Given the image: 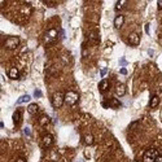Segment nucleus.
Instances as JSON below:
<instances>
[{"label": "nucleus", "instance_id": "obj_1", "mask_svg": "<svg viewBox=\"0 0 162 162\" xmlns=\"http://www.w3.org/2000/svg\"><path fill=\"white\" fill-rule=\"evenodd\" d=\"M20 43H21L20 38H17V36H9V38H7L5 41H4V47L9 51H13L20 45Z\"/></svg>", "mask_w": 162, "mask_h": 162}, {"label": "nucleus", "instance_id": "obj_2", "mask_svg": "<svg viewBox=\"0 0 162 162\" xmlns=\"http://www.w3.org/2000/svg\"><path fill=\"white\" fill-rule=\"evenodd\" d=\"M79 101V95L74 91H68L65 94V104L68 105H75Z\"/></svg>", "mask_w": 162, "mask_h": 162}, {"label": "nucleus", "instance_id": "obj_3", "mask_svg": "<svg viewBox=\"0 0 162 162\" xmlns=\"http://www.w3.org/2000/svg\"><path fill=\"white\" fill-rule=\"evenodd\" d=\"M65 103V95H62L61 92H55L52 96V105L55 109L61 108L62 104Z\"/></svg>", "mask_w": 162, "mask_h": 162}, {"label": "nucleus", "instance_id": "obj_4", "mask_svg": "<svg viewBox=\"0 0 162 162\" xmlns=\"http://www.w3.org/2000/svg\"><path fill=\"white\" fill-rule=\"evenodd\" d=\"M158 150L154 149V148H152V149H148L144 154V162H153L157 157H158Z\"/></svg>", "mask_w": 162, "mask_h": 162}, {"label": "nucleus", "instance_id": "obj_5", "mask_svg": "<svg viewBox=\"0 0 162 162\" xmlns=\"http://www.w3.org/2000/svg\"><path fill=\"white\" fill-rule=\"evenodd\" d=\"M56 39H57V31L55 29L48 30L47 34H45V36H44V41H45V43H52V41H55Z\"/></svg>", "mask_w": 162, "mask_h": 162}, {"label": "nucleus", "instance_id": "obj_6", "mask_svg": "<svg viewBox=\"0 0 162 162\" xmlns=\"http://www.w3.org/2000/svg\"><path fill=\"white\" fill-rule=\"evenodd\" d=\"M52 144H53V136L51 135V134L44 135L43 139H41V147L43 148H49Z\"/></svg>", "mask_w": 162, "mask_h": 162}, {"label": "nucleus", "instance_id": "obj_7", "mask_svg": "<svg viewBox=\"0 0 162 162\" xmlns=\"http://www.w3.org/2000/svg\"><path fill=\"white\" fill-rule=\"evenodd\" d=\"M128 43L130 45H139L140 43V36H139L137 32H131L128 35Z\"/></svg>", "mask_w": 162, "mask_h": 162}, {"label": "nucleus", "instance_id": "obj_8", "mask_svg": "<svg viewBox=\"0 0 162 162\" xmlns=\"http://www.w3.org/2000/svg\"><path fill=\"white\" fill-rule=\"evenodd\" d=\"M8 78L9 79H13V81H16L20 78V71H18V69L17 68H11V69H8Z\"/></svg>", "mask_w": 162, "mask_h": 162}, {"label": "nucleus", "instance_id": "obj_9", "mask_svg": "<svg viewBox=\"0 0 162 162\" xmlns=\"http://www.w3.org/2000/svg\"><path fill=\"white\" fill-rule=\"evenodd\" d=\"M124 24V16L123 15H118L114 18V27L115 29H121Z\"/></svg>", "mask_w": 162, "mask_h": 162}, {"label": "nucleus", "instance_id": "obj_10", "mask_svg": "<svg viewBox=\"0 0 162 162\" xmlns=\"http://www.w3.org/2000/svg\"><path fill=\"white\" fill-rule=\"evenodd\" d=\"M115 94H117V96H124V94H126V86L123 84V83H119V84L115 87Z\"/></svg>", "mask_w": 162, "mask_h": 162}, {"label": "nucleus", "instance_id": "obj_11", "mask_svg": "<svg viewBox=\"0 0 162 162\" xmlns=\"http://www.w3.org/2000/svg\"><path fill=\"white\" fill-rule=\"evenodd\" d=\"M109 90V81H106V79H103L100 83H99V91L100 92H106Z\"/></svg>", "mask_w": 162, "mask_h": 162}, {"label": "nucleus", "instance_id": "obj_12", "mask_svg": "<svg viewBox=\"0 0 162 162\" xmlns=\"http://www.w3.org/2000/svg\"><path fill=\"white\" fill-rule=\"evenodd\" d=\"M13 123L15 124H20L21 122V119H22V113H21V110L20 109H17L15 113H13Z\"/></svg>", "mask_w": 162, "mask_h": 162}, {"label": "nucleus", "instance_id": "obj_13", "mask_svg": "<svg viewBox=\"0 0 162 162\" xmlns=\"http://www.w3.org/2000/svg\"><path fill=\"white\" fill-rule=\"evenodd\" d=\"M27 112H29L30 114H36L39 112V105L35 104V103L29 104V106H27Z\"/></svg>", "mask_w": 162, "mask_h": 162}, {"label": "nucleus", "instance_id": "obj_14", "mask_svg": "<svg viewBox=\"0 0 162 162\" xmlns=\"http://www.w3.org/2000/svg\"><path fill=\"white\" fill-rule=\"evenodd\" d=\"M158 104H160V97L157 96V95H153L150 97V101H149V106L152 109L153 108H157L158 106Z\"/></svg>", "mask_w": 162, "mask_h": 162}, {"label": "nucleus", "instance_id": "obj_15", "mask_svg": "<svg viewBox=\"0 0 162 162\" xmlns=\"http://www.w3.org/2000/svg\"><path fill=\"white\" fill-rule=\"evenodd\" d=\"M51 122V119L48 115H40V118H39V123L41 124V126H47V124H49Z\"/></svg>", "mask_w": 162, "mask_h": 162}, {"label": "nucleus", "instance_id": "obj_16", "mask_svg": "<svg viewBox=\"0 0 162 162\" xmlns=\"http://www.w3.org/2000/svg\"><path fill=\"white\" fill-rule=\"evenodd\" d=\"M88 39H90L91 43H94V44L99 43V35H97L96 32H91V34L88 35Z\"/></svg>", "mask_w": 162, "mask_h": 162}, {"label": "nucleus", "instance_id": "obj_17", "mask_svg": "<svg viewBox=\"0 0 162 162\" xmlns=\"http://www.w3.org/2000/svg\"><path fill=\"white\" fill-rule=\"evenodd\" d=\"M108 105L112 106V108H119V106H121V103H119L117 99H110L108 101Z\"/></svg>", "mask_w": 162, "mask_h": 162}, {"label": "nucleus", "instance_id": "obj_18", "mask_svg": "<svg viewBox=\"0 0 162 162\" xmlns=\"http://www.w3.org/2000/svg\"><path fill=\"white\" fill-rule=\"evenodd\" d=\"M94 141H95V139H94V136H92L91 134H88V135L84 136V143H86V145H92V144H94Z\"/></svg>", "mask_w": 162, "mask_h": 162}, {"label": "nucleus", "instance_id": "obj_19", "mask_svg": "<svg viewBox=\"0 0 162 162\" xmlns=\"http://www.w3.org/2000/svg\"><path fill=\"white\" fill-rule=\"evenodd\" d=\"M30 99H31V97H30L29 95H25V96L20 97V100H18V104H22V103H29Z\"/></svg>", "mask_w": 162, "mask_h": 162}, {"label": "nucleus", "instance_id": "obj_20", "mask_svg": "<svg viewBox=\"0 0 162 162\" xmlns=\"http://www.w3.org/2000/svg\"><path fill=\"white\" fill-rule=\"evenodd\" d=\"M124 4H126V2H124V0H122V2L117 3V4H115V11H121L122 7L124 5Z\"/></svg>", "mask_w": 162, "mask_h": 162}, {"label": "nucleus", "instance_id": "obj_21", "mask_svg": "<svg viewBox=\"0 0 162 162\" xmlns=\"http://www.w3.org/2000/svg\"><path fill=\"white\" fill-rule=\"evenodd\" d=\"M106 73H108V69H101V73H100V74H101V77H105V74H106Z\"/></svg>", "mask_w": 162, "mask_h": 162}, {"label": "nucleus", "instance_id": "obj_22", "mask_svg": "<svg viewBox=\"0 0 162 162\" xmlns=\"http://www.w3.org/2000/svg\"><path fill=\"white\" fill-rule=\"evenodd\" d=\"M16 162H26V160L24 158V157H18V158L16 160Z\"/></svg>", "mask_w": 162, "mask_h": 162}, {"label": "nucleus", "instance_id": "obj_23", "mask_svg": "<svg viewBox=\"0 0 162 162\" xmlns=\"http://www.w3.org/2000/svg\"><path fill=\"white\" fill-rule=\"evenodd\" d=\"M157 8H158V11H161V9H162V0H160V2L157 3Z\"/></svg>", "mask_w": 162, "mask_h": 162}, {"label": "nucleus", "instance_id": "obj_24", "mask_svg": "<svg viewBox=\"0 0 162 162\" xmlns=\"http://www.w3.org/2000/svg\"><path fill=\"white\" fill-rule=\"evenodd\" d=\"M153 162H162V156H158Z\"/></svg>", "mask_w": 162, "mask_h": 162}, {"label": "nucleus", "instance_id": "obj_25", "mask_svg": "<svg viewBox=\"0 0 162 162\" xmlns=\"http://www.w3.org/2000/svg\"><path fill=\"white\" fill-rule=\"evenodd\" d=\"M40 95H41V94H40V91L36 90V91H35V97H40Z\"/></svg>", "mask_w": 162, "mask_h": 162}, {"label": "nucleus", "instance_id": "obj_26", "mask_svg": "<svg viewBox=\"0 0 162 162\" xmlns=\"http://www.w3.org/2000/svg\"><path fill=\"white\" fill-rule=\"evenodd\" d=\"M121 74H127V70H126L124 68H122V69H121Z\"/></svg>", "mask_w": 162, "mask_h": 162}, {"label": "nucleus", "instance_id": "obj_27", "mask_svg": "<svg viewBox=\"0 0 162 162\" xmlns=\"http://www.w3.org/2000/svg\"><path fill=\"white\" fill-rule=\"evenodd\" d=\"M25 132L27 134V135H29V134H30V130H29V128H25Z\"/></svg>", "mask_w": 162, "mask_h": 162}]
</instances>
